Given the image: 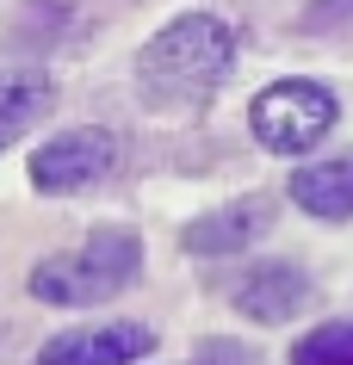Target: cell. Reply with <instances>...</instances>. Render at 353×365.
<instances>
[{"mask_svg":"<svg viewBox=\"0 0 353 365\" xmlns=\"http://www.w3.org/2000/svg\"><path fill=\"white\" fill-rule=\"evenodd\" d=\"M155 353L149 322H81L38 346V365H137Z\"/></svg>","mask_w":353,"mask_h":365,"instance_id":"cell-5","label":"cell"},{"mask_svg":"<svg viewBox=\"0 0 353 365\" xmlns=\"http://www.w3.org/2000/svg\"><path fill=\"white\" fill-rule=\"evenodd\" d=\"M341 118V99L310 75H285L273 87H260L255 106H248V130L267 155H310L322 136L334 130Z\"/></svg>","mask_w":353,"mask_h":365,"instance_id":"cell-3","label":"cell"},{"mask_svg":"<svg viewBox=\"0 0 353 365\" xmlns=\"http://www.w3.org/2000/svg\"><path fill=\"white\" fill-rule=\"evenodd\" d=\"M118 168H124V143L106 124H75V130L38 143L25 173L44 198H75V192H99Z\"/></svg>","mask_w":353,"mask_h":365,"instance_id":"cell-4","label":"cell"},{"mask_svg":"<svg viewBox=\"0 0 353 365\" xmlns=\"http://www.w3.org/2000/svg\"><path fill=\"white\" fill-rule=\"evenodd\" d=\"M285 198H292L304 217H316V223H347L353 217V149L304 161V168L292 173Z\"/></svg>","mask_w":353,"mask_h":365,"instance_id":"cell-8","label":"cell"},{"mask_svg":"<svg viewBox=\"0 0 353 365\" xmlns=\"http://www.w3.org/2000/svg\"><path fill=\"white\" fill-rule=\"evenodd\" d=\"M235 309L248 316V322H292V316H304L316 297V279L297 260H260V267H248L242 279H235Z\"/></svg>","mask_w":353,"mask_h":365,"instance_id":"cell-6","label":"cell"},{"mask_svg":"<svg viewBox=\"0 0 353 365\" xmlns=\"http://www.w3.org/2000/svg\"><path fill=\"white\" fill-rule=\"evenodd\" d=\"M56 106V87L38 75V68H19V75H0V149H13L31 124H44Z\"/></svg>","mask_w":353,"mask_h":365,"instance_id":"cell-9","label":"cell"},{"mask_svg":"<svg viewBox=\"0 0 353 365\" xmlns=\"http://www.w3.org/2000/svg\"><path fill=\"white\" fill-rule=\"evenodd\" d=\"M273 217H279V198L248 192V198H235V205H223V211L193 217L186 223V254H198V260H230V254L255 248L260 235L273 230Z\"/></svg>","mask_w":353,"mask_h":365,"instance_id":"cell-7","label":"cell"},{"mask_svg":"<svg viewBox=\"0 0 353 365\" xmlns=\"http://www.w3.org/2000/svg\"><path fill=\"white\" fill-rule=\"evenodd\" d=\"M292 365H353V316H334V322L297 334Z\"/></svg>","mask_w":353,"mask_h":365,"instance_id":"cell-10","label":"cell"},{"mask_svg":"<svg viewBox=\"0 0 353 365\" xmlns=\"http://www.w3.org/2000/svg\"><path fill=\"white\" fill-rule=\"evenodd\" d=\"M235 62V31L217 13H180L137 50V99L149 112H186L223 87Z\"/></svg>","mask_w":353,"mask_h":365,"instance_id":"cell-1","label":"cell"},{"mask_svg":"<svg viewBox=\"0 0 353 365\" xmlns=\"http://www.w3.org/2000/svg\"><path fill=\"white\" fill-rule=\"evenodd\" d=\"M137 279H143V235L124 230V223H106L81 248L44 254L38 267H31V279H25V291L38 304H50V309H87V304L118 297V291L137 285Z\"/></svg>","mask_w":353,"mask_h":365,"instance_id":"cell-2","label":"cell"},{"mask_svg":"<svg viewBox=\"0 0 353 365\" xmlns=\"http://www.w3.org/2000/svg\"><path fill=\"white\" fill-rule=\"evenodd\" d=\"M186 365H248V353H242L235 341H217V346H198Z\"/></svg>","mask_w":353,"mask_h":365,"instance_id":"cell-11","label":"cell"}]
</instances>
